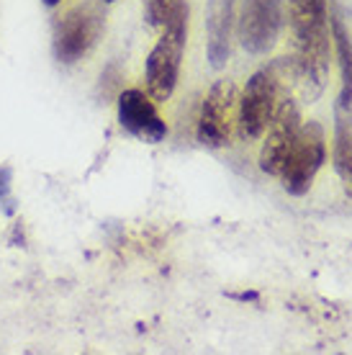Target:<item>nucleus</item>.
<instances>
[{
  "label": "nucleus",
  "mask_w": 352,
  "mask_h": 355,
  "mask_svg": "<svg viewBox=\"0 0 352 355\" xmlns=\"http://www.w3.org/2000/svg\"><path fill=\"white\" fill-rule=\"evenodd\" d=\"M185 6H188V0H141L144 21L155 31H162L170 24V18L175 16L180 8H185Z\"/></svg>",
  "instance_id": "obj_13"
},
{
  "label": "nucleus",
  "mask_w": 352,
  "mask_h": 355,
  "mask_svg": "<svg viewBox=\"0 0 352 355\" xmlns=\"http://www.w3.org/2000/svg\"><path fill=\"white\" fill-rule=\"evenodd\" d=\"M288 70V60L281 57L273 64H265L247 80L245 90L239 93V119H237V132L242 139H260L273 121V114L281 98L288 93L283 90V80Z\"/></svg>",
  "instance_id": "obj_3"
},
{
  "label": "nucleus",
  "mask_w": 352,
  "mask_h": 355,
  "mask_svg": "<svg viewBox=\"0 0 352 355\" xmlns=\"http://www.w3.org/2000/svg\"><path fill=\"white\" fill-rule=\"evenodd\" d=\"M326 160V134L319 121H308L299 129L288 157L281 168V183L285 193L306 196L314 186V178Z\"/></svg>",
  "instance_id": "obj_6"
},
{
  "label": "nucleus",
  "mask_w": 352,
  "mask_h": 355,
  "mask_svg": "<svg viewBox=\"0 0 352 355\" xmlns=\"http://www.w3.org/2000/svg\"><path fill=\"white\" fill-rule=\"evenodd\" d=\"M239 119V88L229 78H221L211 85L201 103L195 137L209 150H224L231 144Z\"/></svg>",
  "instance_id": "obj_5"
},
{
  "label": "nucleus",
  "mask_w": 352,
  "mask_h": 355,
  "mask_svg": "<svg viewBox=\"0 0 352 355\" xmlns=\"http://www.w3.org/2000/svg\"><path fill=\"white\" fill-rule=\"evenodd\" d=\"M237 26V0H209L206 31H209V62L221 70L231 57V34Z\"/></svg>",
  "instance_id": "obj_10"
},
{
  "label": "nucleus",
  "mask_w": 352,
  "mask_h": 355,
  "mask_svg": "<svg viewBox=\"0 0 352 355\" xmlns=\"http://www.w3.org/2000/svg\"><path fill=\"white\" fill-rule=\"evenodd\" d=\"M229 299H234V302H260V293L257 291H242V293H229Z\"/></svg>",
  "instance_id": "obj_15"
},
{
  "label": "nucleus",
  "mask_w": 352,
  "mask_h": 355,
  "mask_svg": "<svg viewBox=\"0 0 352 355\" xmlns=\"http://www.w3.org/2000/svg\"><path fill=\"white\" fill-rule=\"evenodd\" d=\"M288 24L293 34V78L303 101L314 103L329 80L332 31L326 0H288Z\"/></svg>",
  "instance_id": "obj_1"
},
{
  "label": "nucleus",
  "mask_w": 352,
  "mask_h": 355,
  "mask_svg": "<svg viewBox=\"0 0 352 355\" xmlns=\"http://www.w3.org/2000/svg\"><path fill=\"white\" fill-rule=\"evenodd\" d=\"M103 3H114V0H103Z\"/></svg>",
  "instance_id": "obj_17"
},
{
  "label": "nucleus",
  "mask_w": 352,
  "mask_h": 355,
  "mask_svg": "<svg viewBox=\"0 0 352 355\" xmlns=\"http://www.w3.org/2000/svg\"><path fill=\"white\" fill-rule=\"evenodd\" d=\"M188 21H191V8L185 6L159 31L157 44L152 46L150 57L144 62V85H147V93L155 98V103H165L175 93L185 44H188Z\"/></svg>",
  "instance_id": "obj_2"
},
{
  "label": "nucleus",
  "mask_w": 352,
  "mask_h": 355,
  "mask_svg": "<svg viewBox=\"0 0 352 355\" xmlns=\"http://www.w3.org/2000/svg\"><path fill=\"white\" fill-rule=\"evenodd\" d=\"M285 24V0H242L237 16V39L249 54H267Z\"/></svg>",
  "instance_id": "obj_7"
},
{
  "label": "nucleus",
  "mask_w": 352,
  "mask_h": 355,
  "mask_svg": "<svg viewBox=\"0 0 352 355\" xmlns=\"http://www.w3.org/2000/svg\"><path fill=\"white\" fill-rule=\"evenodd\" d=\"M301 129V111L299 103L293 101L288 93L281 98V103L275 108L273 121L267 124V137L263 142V150H260V170L265 175H281V168L288 152H291L296 137H299Z\"/></svg>",
  "instance_id": "obj_8"
},
{
  "label": "nucleus",
  "mask_w": 352,
  "mask_h": 355,
  "mask_svg": "<svg viewBox=\"0 0 352 355\" xmlns=\"http://www.w3.org/2000/svg\"><path fill=\"white\" fill-rule=\"evenodd\" d=\"M335 168L352 196V108H335Z\"/></svg>",
  "instance_id": "obj_12"
},
{
  "label": "nucleus",
  "mask_w": 352,
  "mask_h": 355,
  "mask_svg": "<svg viewBox=\"0 0 352 355\" xmlns=\"http://www.w3.org/2000/svg\"><path fill=\"white\" fill-rule=\"evenodd\" d=\"M106 28L103 0H85L64 10L54 24V54L62 64L85 60Z\"/></svg>",
  "instance_id": "obj_4"
},
{
  "label": "nucleus",
  "mask_w": 352,
  "mask_h": 355,
  "mask_svg": "<svg viewBox=\"0 0 352 355\" xmlns=\"http://www.w3.org/2000/svg\"><path fill=\"white\" fill-rule=\"evenodd\" d=\"M329 31H332V44L337 49V62H340V75H342V88H340L337 106L352 108V42L337 8L329 13Z\"/></svg>",
  "instance_id": "obj_11"
},
{
  "label": "nucleus",
  "mask_w": 352,
  "mask_h": 355,
  "mask_svg": "<svg viewBox=\"0 0 352 355\" xmlns=\"http://www.w3.org/2000/svg\"><path fill=\"white\" fill-rule=\"evenodd\" d=\"M118 124L123 132L147 144H159L168 137V124L159 116L155 98L139 88H129L118 96Z\"/></svg>",
  "instance_id": "obj_9"
},
{
  "label": "nucleus",
  "mask_w": 352,
  "mask_h": 355,
  "mask_svg": "<svg viewBox=\"0 0 352 355\" xmlns=\"http://www.w3.org/2000/svg\"><path fill=\"white\" fill-rule=\"evenodd\" d=\"M42 3H44L46 8H57V6H60L62 0H42Z\"/></svg>",
  "instance_id": "obj_16"
},
{
  "label": "nucleus",
  "mask_w": 352,
  "mask_h": 355,
  "mask_svg": "<svg viewBox=\"0 0 352 355\" xmlns=\"http://www.w3.org/2000/svg\"><path fill=\"white\" fill-rule=\"evenodd\" d=\"M8 191H10V170L0 168V201L8 196Z\"/></svg>",
  "instance_id": "obj_14"
}]
</instances>
